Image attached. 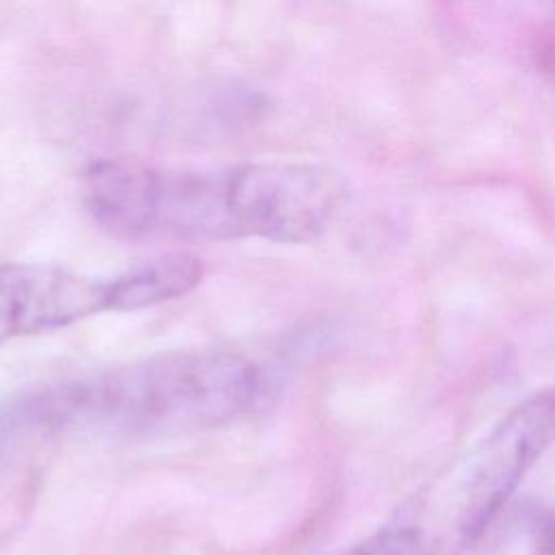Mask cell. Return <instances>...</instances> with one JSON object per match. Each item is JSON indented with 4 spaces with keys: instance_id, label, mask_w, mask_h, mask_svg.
Returning a JSON list of instances; mask_svg holds the SVG:
<instances>
[{
    "instance_id": "5",
    "label": "cell",
    "mask_w": 555,
    "mask_h": 555,
    "mask_svg": "<svg viewBox=\"0 0 555 555\" xmlns=\"http://www.w3.org/2000/svg\"><path fill=\"white\" fill-rule=\"evenodd\" d=\"M204 267L189 251H171L150 258L108 278V310H141L178 299L202 280Z\"/></svg>"
},
{
    "instance_id": "2",
    "label": "cell",
    "mask_w": 555,
    "mask_h": 555,
    "mask_svg": "<svg viewBox=\"0 0 555 555\" xmlns=\"http://www.w3.org/2000/svg\"><path fill=\"white\" fill-rule=\"evenodd\" d=\"M260 373L241 353L178 349L65 382L30 397L28 416L126 434L221 425L258 399Z\"/></svg>"
},
{
    "instance_id": "6",
    "label": "cell",
    "mask_w": 555,
    "mask_h": 555,
    "mask_svg": "<svg viewBox=\"0 0 555 555\" xmlns=\"http://www.w3.org/2000/svg\"><path fill=\"white\" fill-rule=\"evenodd\" d=\"M336 555H414V553L408 546L405 538L392 525H386L377 533L369 535L366 540Z\"/></svg>"
},
{
    "instance_id": "4",
    "label": "cell",
    "mask_w": 555,
    "mask_h": 555,
    "mask_svg": "<svg viewBox=\"0 0 555 555\" xmlns=\"http://www.w3.org/2000/svg\"><path fill=\"white\" fill-rule=\"evenodd\" d=\"M108 310V282L56 264L0 267V345Z\"/></svg>"
},
{
    "instance_id": "1",
    "label": "cell",
    "mask_w": 555,
    "mask_h": 555,
    "mask_svg": "<svg viewBox=\"0 0 555 555\" xmlns=\"http://www.w3.org/2000/svg\"><path fill=\"white\" fill-rule=\"evenodd\" d=\"M343 197L338 173L308 163L160 169L104 160L85 176L89 215L119 238L304 243L327 228Z\"/></svg>"
},
{
    "instance_id": "3",
    "label": "cell",
    "mask_w": 555,
    "mask_h": 555,
    "mask_svg": "<svg viewBox=\"0 0 555 555\" xmlns=\"http://www.w3.org/2000/svg\"><path fill=\"white\" fill-rule=\"evenodd\" d=\"M555 442V386L516 405L390 520L421 555H460Z\"/></svg>"
}]
</instances>
